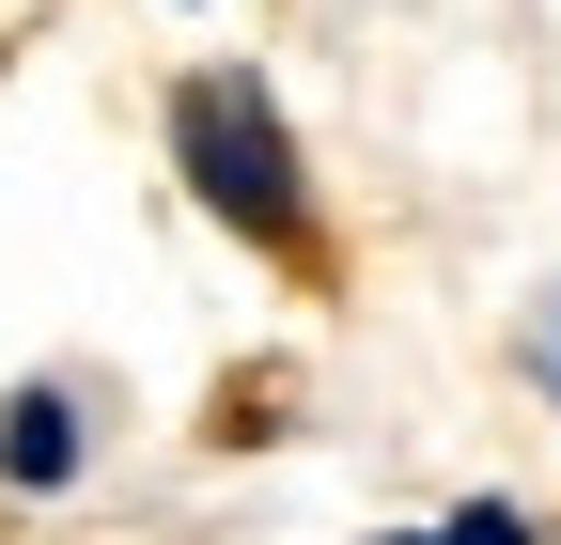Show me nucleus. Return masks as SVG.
I'll return each mask as SVG.
<instances>
[{"label": "nucleus", "instance_id": "obj_4", "mask_svg": "<svg viewBox=\"0 0 561 545\" xmlns=\"http://www.w3.org/2000/svg\"><path fill=\"white\" fill-rule=\"evenodd\" d=\"M453 545H546V530H530L515 499H453Z\"/></svg>", "mask_w": 561, "mask_h": 545}, {"label": "nucleus", "instance_id": "obj_5", "mask_svg": "<svg viewBox=\"0 0 561 545\" xmlns=\"http://www.w3.org/2000/svg\"><path fill=\"white\" fill-rule=\"evenodd\" d=\"M375 545H453V530H375Z\"/></svg>", "mask_w": 561, "mask_h": 545}, {"label": "nucleus", "instance_id": "obj_1", "mask_svg": "<svg viewBox=\"0 0 561 545\" xmlns=\"http://www.w3.org/2000/svg\"><path fill=\"white\" fill-rule=\"evenodd\" d=\"M172 172H187V202H203L219 234L312 265V156H297V125H280V94L250 79V62L172 79Z\"/></svg>", "mask_w": 561, "mask_h": 545}, {"label": "nucleus", "instance_id": "obj_2", "mask_svg": "<svg viewBox=\"0 0 561 545\" xmlns=\"http://www.w3.org/2000/svg\"><path fill=\"white\" fill-rule=\"evenodd\" d=\"M79 390H16V405H0V484H16V499H62V484H79Z\"/></svg>", "mask_w": 561, "mask_h": 545}, {"label": "nucleus", "instance_id": "obj_3", "mask_svg": "<svg viewBox=\"0 0 561 545\" xmlns=\"http://www.w3.org/2000/svg\"><path fill=\"white\" fill-rule=\"evenodd\" d=\"M515 374H530V390H546V405H561V281H546V297H530V312H515Z\"/></svg>", "mask_w": 561, "mask_h": 545}]
</instances>
